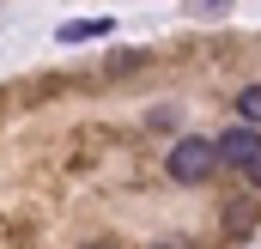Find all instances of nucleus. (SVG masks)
<instances>
[{
    "label": "nucleus",
    "mask_w": 261,
    "mask_h": 249,
    "mask_svg": "<svg viewBox=\"0 0 261 249\" xmlns=\"http://www.w3.org/2000/svg\"><path fill=\"white\" fill-rule=\"evenodd\" d=\"M213 164H219V140H200V134L176 140V146H170V158H164L170 183H206V177H213Z\"/></svg>",
    "instance_id": "obj_1"
},
{
    "label": "nucleus",
    "mask_w": 261,
    "mask_h": 249,
    "mask_svg": "<svg viewBox=\"0 0 261 249\" xmlns=\"http://www.w3.org/2000/svg\"><path fill=\"white\" fill-rule=\"evenodd\" d=\"M261 158V128L255 122H237L219 134V164H231V170H249Z\"/></svg>",
    "instance_id": "obj_2"
},
{
    "label": "nucleus",
    "mask_w": 261,
    "mask_h": 249,
    "mask_svg": "<svg viewBox=\"0 0 261 249\" xmlns=\"http://www.w3.org/2000/svg\"><path fill=\"white\" fill-rule=\"evenodd\" d=\"M116 31V18H73L55 31V43H97V37H110Z\"/></svg>",
    "instance_id": "obj_3"
},
{
    "label": "nucleus",
    "mask_w": 261,
    "mask_h": 249,
    "mask_svg": "<svg viewBox=\"0 0 261 249\" xmlns=\"http://www.w3.org/2000/svg\"><path fill=\"white\" fill-rule=\"evenodd\" d=\"M225 231H231V237L255 231V207H249V201H231V207H225Z\"/></svg>",
    "instance_id": "obj_4"
},
{
    "label": "nucleus",
    "mask_w": 261,
    "mask_h": 249,
    "mask_svg": "<svg viewBox=\"0 0 261 249\" xmlns=\"http://www.w3.org/2000/svg\"><path fill=\"white\" fill-rule=\"evenodd\" d=\"M237 116L261 128V85H243V91H237Z\"/></svg>",
    "instance_id": "obj_5"
},
{
    "label": "nucleus",
    "mask_w": 261,
    "mask_h": 249,
    "mask_svg": "<svg viewBox=\"0 0 261 249\" xmlns=\"http://www.w3.org/2000/svg\"><path fill=\"white\" fill-rule=\"evenodd\" d=\"M243 177H249V183H255V188H261V158H255V164H249V170H243Z\"/></svg>",
    "instance_id": "obj_6"
}]
</instances>
